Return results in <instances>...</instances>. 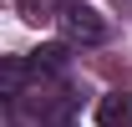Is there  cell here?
<instances>
[{
	"label": "cell",
	"instance_id": "6da1fadb",
	"mask_svg": "<svg viewBox=\"0 0 132 127\" xmlns=\"http://www.w3.org/2000/svg\"><path fill=\"white\" fill-rule=\"evenodd\" d=\"M56 20H61V31H66L71 46H102V41H107V20H102L92 5H66Z\"/></svg>",
	"mask_w": 132,
	"mask_h": 127
},
{
	"label": "cell",
	"instance_id": "7a4b0ae2",
	"mask_svg": "<svg viewBox=\"0 0 132 127\" xmlns=\"http://www.w3.org/2000/svg\"><path fill=\"white\" fill-rule=\"evenodd\" d=\"M97 122L102 127H132V97L127 92H107L97 102Z\"/></svg>",
	"mask_w": 132,
	"mask_h": 127
},
{
	"label": "cell",
	"instance_id": "3957f363",
	"mask_svg": "<svg viewBox=\"0 0 132 127\" xmlns=\"http://www.w3.org/2000/svg\"><path fill=\"white\" fill-rule=\"evenodd\" d=\"M61 66H66V51H61V46H41V51L31 56V76H56Z\"/></svg>",
	"mask_w": 132,
	"mask_h": 127
},
{
	"label": "cell",
	"instance_id": "277c9868",
	"mask_svg": "<svg viewBox=\"0 0 132 127\" xmlns=\"http://www.w3.org/2000/svg\"><path fill=\"white\" fill-rule=\"evenodd\" d=\"M15 5H20L26 20H56V15L66 10V0H15Z\"/></svg>",
	"mask_w": 132,
	"mask_h": 127
}]
</instances>
